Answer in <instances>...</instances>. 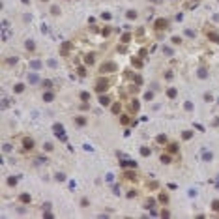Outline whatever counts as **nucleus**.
Returning a JSON list of instances; mask_svg holds the SVG:
<instances>
[{
	"instance_id": "nucleus-1",
	"label": "nucleus",
	"mask_w": 219,
	"mask_h": 219,
	"mask_svg": "<svg viewBox=\"0 0 219 219\" xmlns=\"http://www.w3.org/2000/svg\"><path fill=\"white\" fill-rule=\"evenodd\" d=\"M109 86H111V83H109V79L101 77V79H98V81H96V92L103 94V92H107V90H109Z\"/></svg>"
},
{
	"instance_id": "nucleus-2",
	"label": "nucleus",
	"mask_w": 219,
	"mask_h": 219,
	"mask_svg": "<svg viewBox=\"0 0 219 219\" xmlns=\"http://www.w3.org/2000/svg\"><path fill=\"white\" fill-rule=\"evenodd\" d=\"M53 131H54V135H56L60 141H66V133H64V126L62 124H54V126H53Z\"/></svg>"
},
{
	"instance_id": "nucleus-3",
	"label": "nucleus",
	"mask_w": 219,
	"mask_h": 219,
	"mask_svg": "<svg viewBox=\"0 0 219 219\" xmlns=\"http://www.w3.org/2000/svg\"><path fill=\"white\" fill-rule=\"evenodd\" d=\"M99 71H101V73H113V71H116V64L114 62H105Z\"/></svg>"
},
{
	"instance_id": "nucleus-4",
	"label": "nucleus",
	"mask_w": 219,
	"mask_h": 219,
	"mask_svg": "<svg viewBox=\"0 0 219 219\" xmlns=\"http://www.w3.org/2000/svg\"><path fill=\"white\" fill-rule=\"evenodd\" d=\"M154 26H156L157 30H163L169 26V19H165V17H161V19H156L154 21Z\"/></svg>"
},
{
	"instance_id": "nucleus-5",
	"label": "nucleus",
	"mask_w": 219,
	"mask_h": 219,
	"mask_svg": "<svg viewBox=\"0 0 219 219\" xmlns=\"http://www.w3.org/2000/svg\"><path fill=\"white\" fill-rule=\"evenodd\" d=\"M23 146H24L26 150H32V148L36 146V142H34V139H32V137H24V139H23Z\"/></svg>"
},
{
	"instance_id": "nucleus-6",
	"label": "nucleus",
	"mask_w": 219,
	"mask_h": 219,
	"mask_svg": "<svg viewBox=\"0 0 219 219\" xmlns=\"http://www.w3.org/2000/svg\"><path fill=\"white\" fill-rule=\"evenodd\" d=\"M137 111H139V101H137V99H131V101H129V113H137Z\"/></svg>"
},
{
	"instance_id": "nucleus-7",
	"label": "nucleus",
	"mask_w": 219,
	"mask_h": 219,
	"mask_svg": "<svg viewBox=\"0 0 219 219\" xmlns=\"http://www.w3.org/2000/svg\"><path fill=\"white\" fill-rule=\"evenodd\" d=\"M120 167H122V169H126V167H131V169H135V167H137V163L131 161V159H127V161H120Z\"/></svg>"
},
{
	"instance_id": "nucleus-8",
	"label": "nucleus",
	"mask_w": 219,
	"mask_h": 219,
	"mask_svg": "<svg viewBox=\"0 0 219 219\" xmlns=\"http://www.w3.org/2000/svg\"><path fill=\"white\" fill-rule=\"evenodd\" d=\"M99 103L103 107H109L111 105V98H109V96H99Z\"/></svg>"
},
{
	"instance_id": "nucleus-9",
	"label": "nucleus",
	"mask_w": 219,
	"mask_h": 219,
	"mask_svg": "<svg viewBox=\"0 0 219 219\" xmlns=\"http://www.w3.org/2000/svg\"><path fill=\"white\" fill-rule=\"evenodd\" d=\"M94 62H96V56H94V54H86V56H84V64L92 66Z\"/></svg>"
},
{
	"instance_id": "nucleus-10",
	"label": "nucleus",
	"mask_w": 219,
	"mask_h": 219,
	"mask_svg": "<svg viewBox=\"0 0 219 219\" xmlns=\"http://www.w3.org/2000/svg\"><path fill=\"white\" fill-rule=\"evenodd\" d=\"M212 157H213V154L212 152H202V161H212Z\"/></svg>"
},
{
	"instance_id": "nucleus-11",
	"label": "nucleus",
	"mask_w": 219,
	"mask_h": 219,
	"mask_svg": "<svg viewBox=\"0 0 219 219\" xmlns=\"http://www.w3.org/2000/svg\"><path fill=\"white\" fill-rule=\"evenodd\" d=\"M28 81L32 83V84H36V83H39V77H38V73H30V75H28Z\"/></svg>"
},
{
	"instance_id": "nucleus-12",
	"label": "nucleus",
	"mask_w": 219,
	"mask_h": 219,
	"mask_svg": "<svg viewBox=\"0 0 219 219\" xmlns=\"http://www.w3.org/2000/svg\"><path fill=\"white\" fill-rule=\"evenodd\" d=\"M53 99H54V94H53V92H45V94H43V101L49 103V101H53Z\"/></svg>"
},
{
	"instance_id": "nucleus-13",
	"label": "nucleus",
	"mask_w": 219,
	"mask_h": 219,
	"mask_svg": "<svg viewBox=\"0 0 219 219\" xmlns=\"http://www.w3.org/2000/svg\"><path fill=\"white\" fill-rule=\"evenodd\" d=\"M19 198H21V202H24V204H28L30 200H32V197H30L28 193H23V195H21Z\"/></svg>"
},
{
	"instance_id": "nucleus-14",
	"label": "nucleus",
	"mask_w": 219,
	"mask_h": 219,
	"mask_svg": "<svg viewBox=\"0 0 219 219\" xmlns=\"http://www.w3.org/2000/svg\"><path fill=\"white\" fill-rule=\"evenodd\" d=\"M24 47H26V51H34V49H36V43L32 41V39H26V43H24Z\"/></svg>"
},
{
	"instance_id": "nucleus-15",
	"label": "nucleus",
	"mask_w": 219,
	"mask_h": 219,
	"mask_svg": "<svg viewBox=\"0 0 219 219\" xmlns=\"http://www.w3.org/2000/svg\"><path fill=\"white\" fill-rule=\"evenodd\" d=\"M159 202H161V204H169V195H167V193H161V195H159Z\"/></svg>"
},
{
	"instance_id": "nucleus-16",
	"label": "nucleus",
	"mask_w": 219,
	"mask_h": 219,
	"mask_svg": "<svg viewBox=\"0 0 219 219\" xmlns=\"http://www.w3.org/2000/svg\"><path fill=\"white\" fill-rule=\"evenodd\" d=\"M114 114H120V111H122V103H114L113 105V109H111Z\"/></svg>"
},
{
	"instance_id": "nucleus-17",
	"label": "nucleus",
	"mask_w": 219,
	"mask_h": 219,
	"mask_svg": "<svg viewBox=\"0 0 219 219\" xmlns=\"http://www.w3.org/2000/svg\"><path fill=\"white\" fill-rule=\"evenodd\" d=\"M197 75H198L200 79H206V77H208V73H206V69H204V68H200V69L197 71Z\"/></svg>"
},
{
	"instance_id": "nucleus-18",
	"label": "nucleus",
	"mask_w": 219,
	"mask_h": 219,
	"mask_svg": "<svg viewBox=\"0 0 219 219\" xmlns=\"http://www.w3.org/2000/svg\"><path fill=\"white\" fill-rule=\"evenodd\" d=\"M75 124H77V126H84V124H86V118H83V116H77V118H75Z\"/></svg>"
},
{
	"instance_id": "nucleus-19",
	"label": "nucleus",
	"mask_w": 219,
	"mask_h": 219,
	"mask_svg": "<svg viewBox=\"0 0 219 219\" xmlns=\"http://www.w3.org/2000/svg\"><path fill=\"white\" fill-rule=\"evenodd\" d=\"M167 150H169V152H178V144L170 142V144H167Z\"/></svg>"
},
{
	"instance_id": "nucleus-20",
	"label": "nucleus",
	"mask_w": 219,
	"mask_h": 219,
	"mask_svg": "<svg viewBox=\"0 0 219 219\" xmlns=\"http://www.w3.org/2000/svg\"><path fill=\"white\" fill-rule=\"evenodd\" d=\"M23 90H24V84H21V83H19V84H15V88H13V92H17V94H21Z\"/></svg>"
},
{
	"instance_id": "nucleus-21",
	"label": "nucleus",
	"mask_w": 219,
	"mask_h": 219,
	"mask_svg": "<svg viewBox=\"0 0 219 219\" xmlns=\"http://www.w3.org/2000/svg\"><path fill=\"white\" fill-rule=\"evenodd\" d=\"M191 137H193V131H185V133H182V139H184V141H189Z\"/></svg>"
},
{
	"instance_id": "nucleus-22",
	"label": "nucleus",
	"mask_w": 219,
	"mask_h": 219,
	"mask_svg": "<svg viewBox=\"0 0 219 219\" xmlns=\"http://www.w3.org/2000/svg\"><path fill=\"white\" fill-rule=\"evenodd\" d=\"M69 47H71L69 43H66V45H62V54H64V56H66V54L69 53Z\"/></svg>"
},
{
	"instance_id": "nucleus-23",
	"label": "nucleus",
	"mask_w": 219,
	"mask_h": 219,
	"mask_svg": "<svg viewBox=\"0 0 219 219\" xmlns=\"http://www.w3.org/2000/svg\"><path fill=\"white\" fill-rule=\"evenodd\" d=\"M167 96L169 98H176V88H169L167 90Z\"/></svg>"
},
{
	"instance_id": "nucleus-24",
	"label": "nucleus",
	"mask_w": 219,
	"mask_h": 219,
	"mask_svg": "<svg viewBox=\"0 0 219 219\" xmlns=\"http://www.w3.org/2000/svg\"><path fill=\"white\" fill-rule=\"evenodd\" d=\"M157 142L159 144H167V135H159L157 137Z\"/></svg>"
},
{
	"instance_id": "nucleus-25",
	"label": "nucleus",
	"mask_w": 219,
	"mask_h": 219,
	"mask_svg": "<svg viewBox=\"0 0 219 219\" xmlns=\"http://www.w3.org/2000/svg\"><path fill=\"white\" fill-rule=\"evenodd\" d=\"M124 176H126L127 180H135V178H137V174H135V172H124Z\"/></svg>"
},
{
	"instance_id": "nucleus-26",
	"label": "nucleus",
	"mask_w": 219,
	"mask_h": 219,
	"mask_svg": "<svg viewBox=\"0 0 219 219\" xmlns=\"http://www.w3.org/2000/svg\"><path fill=\"white\" fill-rule=\"evenodd\" d=\"M54 176H56V180H58V182H64V180H66V174H64V172H56Z\"/></svg>"
},
{
	"instance_id": "nucleus-27",
	"label": "nucleus",
	"mask_w": 219,
	"mask_h": 219,
	"mask_svg": "<svg viewBox=\"0 0 219 219\" xmlns=\"http://www.w3.org/2000/svg\"><path fill=\"white\" fill-rule=\"evenodd\" d=\"M127 19H137V11L129 9V11H127Z\"/></svg>"
},
{
	"instance_id": "nucleus-28",
	"label": "nucleus",
	"mask_w": 219,
	"mask_h": 219,
	"mask_svg": "<svg viewBox=\"0 0 219 219\" xmlns=\"http://www.w3.org/2000/svg\"><path fill=\"white\" fill-rule=\"evenodd\" d=\"M32 68H34V69H39V68H41V62H39V60H32Z\"/></svg>"
},
{
	"instance_id": "nucleus-29",
	"label": "nucleus",
	"mask_w": 219,
	"mask_h": 219,
	"mask_svg": "<svg viewBox=\"0 0 219 219\" xmlns=\"http://www.w3.org/2000/svg\"><path fill=\"white\" fill-rule=\"evenodd\" d=\"M141 154H142V156H150V154H152V150L144 146V148H141Z\"/></svg>"
},
{
	"instance_id": "nucleus-30",
	"label": "nucleus",
	"mask_w": 219,
	"mask_h": 219,
	"mask_svg": "<svg viewBox=\"0 0 219 219\" xmlns=\"http://www.w3.org/2000/svg\"><path fill=\"white\" fill-rule=\"evenodd\" d=\"M81 99H83V101H88V99H90V94L88 92H81Z\"/></svg>"
},
{
	"instance_id": "nucleus-31",
	"label": "nucleus",
	"mask_w": 219,
	"mask_h": 219,
	"mask_svg": "<svg viewBox=\"0 0 219 219\" xmlns=\"http://www.w3.org/2000/svg\"><path fill=\"white\" fill-rule=\"evenodd\" d=\"M163 54L170 56V54H172V49H170V47H163Z\"/></svg>"
},
{
	"instance_id": "nucleus-32",
	"label": "nucleus",
	"mask_w": 219,
	"mask_h": 219,
	"mask_svg": "<svg viewBox=\"0 0 219 219\" xmlns=\"http://www.w3.org/2000/svg\"><path fill=\"white\" fill-rule=\"evenodd\" d=\"M184 107H185V111H193V103H191V101H185Z\"/></svg>"
},
{
	"instance_id": "nucleus-33",
	"label": "nucleus",
	"mask_w": 219,
	"mask_h": 219,
	"mask_svg": "<svg viewBox=\"0 0 219 219\" xmlns=\"http://www.w3.org/2000/svg\"><path fill=\"white\" fill-rule=\"evenodd\" d=\"M15 184H17V176H11L8 180V185H15Z\"/></svg>"
},
{
	"instance_id": "nucleus-34",
	"label": "nucleus",
	"mask_w": 219,
	"mask_h": 219,
	"mask_svg": "<svg viewBox=\"0 0 219 219\" xmlns=\"http://www.w3.org/2000/svg\"><path fill=\"white\" fill-rule=\"evenodd\" d=\"M212 210L219 212V200H213V202H212Z\"/></svg>"
},
{
	"instance_id": "nucleus-35",
	"label": "nucleus",
	"mask_w": 219,
	"mask_h": 219,
	"mask_svg": "<svg viewBox=\"0 0 219 219\" xmlns=\"http://www.w3.org/2000/svg\"><path fill=\"white\" fill-rule=\"evenodd\" d=\"M43 148H45V152H51V150H53V144H51V142H45Z\"/></svg>"
},
{
	"instance_id": "nucleus-36",
	"label": "nucleus",
	"mask_w": 219,
	"mask_h": 219,
	"mask_svg": "<svg viewBox=\"0 0 219 219\" xmlns=\"http://www.w3.org/2000/svg\"><path fill=\"white\" fill-rule=\"evenodd\" d=\"M161 163H165V165L170 163V156H161Z\"/></svg>"
},
{
	"instance_id": "nucleus-37",
	"label": "nucleus",
	"mask_w": 219,
	"mask_h": 219,
	"mask_svg": "<svg viewBox=\"0 0 219 219\" xmlns=\"http://www.w3.org/2000/svg\"><path fill=\"white\" fill-rule=\"evenodd\" d=\"M41 84H43V88H51L53 83H51V81H41Z\"/></svg>"
},
{
	"instance_id": "nucleus-38",
	"label": "nucleus",
	"mask_w": 219,
	"mask_h": 219,
	"mask_svg": "<svg viewBox=\"0 0 219 219\" xmlns=\"http://www.w3.org/2000/svg\"><path fill=\"white\" fill-rule=\"evenodd\" d=\"M120 124H129V118H127V116H124V114H122V116H120Z\"/></svg>"
},
{
	"instance_id": "nucleus-39",
	"label": "nucleus",
	"mask_w": 219,
	"mask_h": 219,
	"mask_svg": "<svg viewBox=\"0 0 219 219\" xmlns=\"http://www.w3.org/2000/svg\"><path fill=\"white\" fill-rule=\"evenodd\" d=\"M79 75H81V77H84V75H86V69H84V68H83V66H81V68H79Z\"/></svg>"
},
{
	"instance_id": "nucleus-40",
	"label": "nucleus",
	"mask_w": 219,
	"mask_h": 219,
	"mask_svg": "<svg viewBox=\"0 0 219 219\" xmlns=\"http://www.w3.org/2000/svg\"><path fill=\"white\" fill-rule=\"evenodd\" d=\"M81 204H83V208H88V206H90V202H88V198H83V200H81Z\"/></svg>"
},
{
	"instance_id": "nucleus-41",
	"label": "nucleus",
	"mask_w": 219,
	"mask_h": 219,
	"mask_svg": "<svg viewBox=\"0 0 219 219\" xmlns=\"http://www.w3.org/2000/svg\"><path fill=\"white\" fill-rule=\"evenodd\" d=\"M129 39H131V36H129V34H124V36H122V41H124V43H127Z\"/></svg>"
},
{
	"instance_id": "nucleus-42",
	"label": "nucleus",
	"mask_w": 219,
	"mask_h": 219,
	"mask_svg": "<svg viewBox=\"0 0 219 219\" xmlns=\"http://www.w3.org/2000/svg\"><path fill=\"white\" fill-rule=\"evenodd\" d=\"M184 34L187 36V38H195V32H193V30H185Z\"/></svg>"
},
{
	"instance_id": "nucleus-43",
	"label": "nucleus",
	"mask_w": 219,
	"mask_h": 219,
	"mask_svg": "<svg viewBox=\"0 0 219 219\" xmlns=\"http://www.w3.org/2000/svg\"><path fill=\"white\" fill-rule=\"evenodd\" d=\"M154 98V92H146V96H144V99H146V101H150V99Z\"/></svg>"
},
{
	"instance_id": "nucleus-44",
	"label": "nucleus",
	"mask_w": 219,
	"mask_h": 219,
	"mask_svg": "<svg viewBox=\"0 0 219 219\" xmlns=\"http://www.w3.org/2000/svg\"><path fill=\"white\" fill-rule=\"evenodd\" d=\"M47 66H49V68H56V60H49Z\"/></svg>"
},
{
	"instance_id": "nucleus-45",
	"label": "nucleus",
	"mask_w": 219,
	"mask_h": 219,
	"mask_svg": "<svg viewBox=\"0 0 219 219\" xmlns=\"http://www.w3.org/2000/svg\"><path fill=\"white\" fill-rule=\"evenodd\" d=\"M135 195H137V191H135V189H129V193H127V197H129V198H133Z\"/></svg>"
},
{
	"instance_id": "nucleus-46",
	"label": "nucleus",
	"mask_w": 219,
	"mask_h": 219,
	"mask_svg": "<svg viewBox=\"0 0 219 219\" xmlns=\"http://www.w3.org/2000/svg\"><path fill=\"white\" fill-rule=\"evenodd\" d=\"M204 99H206V101H208V103H210V101H212V94H204Z\"/></svg>"
},
{
	"instance_id": "nucleus-47",
	"label": "nucleus",
	"mask_w": 219,
	"mask_h": 219,
	"mask_svg": "<svg viewBox=\"0 0 219 219\" xmlns=\"http://www.w3.org/2000/svg\"><path fill=\"white\" fill-rule=\"evenodd\" d=\"M172 41L176 43V45H180V43H182V39H180V38H178V36H174V38H172Z\"/></svg>"
},
{
	"instance_id": "nucleus-48",
	"label": "nucleus",
	"mask_w": 219,
	"mask_h": 219,
	"mask_svg": "<svg viewBox=\"0 0 219 219\" xmlns=\"http://www.w3.org/2000/svg\"><path fill=\"white\" fill-rule=\"evenodd\" d=\"M169 215H170L169 210H163V212H161V217H169Z\"/></svg>"
},
{
	"instance_id": "nucleus-49",
	"label": "nucleus",
	"mask_w": 219,
	"mask_h": 219,
	"mask_svg": "<svg viewBox=\"0 0 219 219\" xmlns=\"http://www.w3.org/2000/svg\"><path fill=\"white\" fill-rule=\"evenodd\" d=\"M51 11H53V15H58V13H60V9H58V8H56V6L53 8V9H51Z\"/></svg>"
},
{
	"instance_id": "nucleus-50",
	"label": "nucleus",
	"mask_w": 219,
	"mask_h": 219,
	"mask_svg": "<svg viewBox=\"0 0 219 219\" xmlns=\"http://www.w3.org/2000/svg\"><path fill=\"white\" fill-rule=\"evenodd\" d=\"M133 64H135V66H142V62L139 60V58H133Z\"/></svg>"
},
{
	"instance_id": "nucleus-51",
	"label": "nucleus",
	"mask_w": 219,
	"mask_h": 219,
	"mask_svg": "<svg viewBox=\"0 0 219 219\" xmlns=\"http://www.w3.org/2000/svg\"><path fill=\"white\" fill-rule=\"evenodd\" d=\"M212 39H213V41H217V43H219V36H215V34H212Z\"/></svg>"
},
{
	"instance_id": "nucleus-52",
	"label": "nucleus",
	"mask_w": 219,
	"mask_h": 219,
	"mask_svg": "<svg viewBox=\"0 0 219 219\" xmlns=\"http://www.w3.org/2000/svg\"><path fill=\"white\" fill-rule=\"evenodd\" d=\"M215 189H219V174H217V180H215Z\"/></svg>"
},
{
	"instance_id": "nucleus-53",
	"label": "nucleus",
	"mask_w": 219,
	"mask_h": 219,
	"mask_svg": "<svg viewBox=\"0 0 219 219\" xmlns=\"http://www.w3.org/2000/svg\"><path fill=\"white\" fill-rule=\"evenodd\" d=\"M152 2H159V0H152Z\"/></svg>"
},
{
	"instance_id": "nucleus-54",
	"label": "nucleus",
	"mask_w": 219,
	"mask_h": 219,
	"mask_svg": "<svg viewBox=\"0 0 219 219\" xmlns=\"http://www.w3.org/2000/svg\"><path fill=\"white\" fill-rule=\"evenodd\" d=\"M43 2H47V0H43Z\"/></svg>"
}]
</instances>
